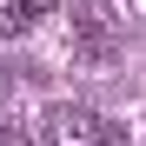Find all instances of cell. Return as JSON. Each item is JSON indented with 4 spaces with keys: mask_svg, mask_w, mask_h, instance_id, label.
<instances>
[{
    "mask_svg": "<svg viewBox=\"0 0 146 146\" xmlns=\"http://www.w3.org/2000/svg\"><path fill=\"white\" fill-rule=\"evenodd\" d=\"M0 146H27V133L20 126H0Z\"/></svg>",
    "mask_w": 146,
    "mask_h": 146,
    "instance_id": "3957f363",
    "label": "cell"
},
{
    "mask_svg": "<svg viewBox=\"0 0 146 146\" xmlns=\"http://www.w3.org/2000/svg\"><path fill=\"white\" fill-rule=\"evenodd\" d=\"M53 7H60V0H33V13H53Z\"/></svg>",
    "mask_w": 146,
    "mask_h": 146,
    "instance_id": "5b68a950",
    "label": "cell"
},
{
    "mask_svg": "<svg viewBox=\"0 0 146 146\" xmlns=\"http://www.w3.org/2000/svg\"><path fill=\"white\" fill-rule=\"evenodd\" d=\"M106 146H119V139H106Z\"/></svg>",
    "mask_w": 146,
    "mask_h": 146,
    "instance_id": "8992f818",
    "label": "cell"
},
{
    "mask_svg": "<svg viewBox=\"0 0 146 146\" xmlns=\"http://www.w3.org/2000/svg\"><path fill=\"white\" fill-rule=\"evenodd\" d=\"M40 146H106V119L80 100H53L40 113Z\"/></svg>",
    "mask_w": 146,
    "mask_h": 146,
    "instance_id": "6da1fadb",
    "label": "cell"
},
{
    "mask_svg": "<svg viewBox=\"0 0 146 146\" xmlns=\"http://www.w3.org/2000/svg\"><path fill=\"white\" fill-rule=\"evenodd\" d=\"M33 20H40V13H33V0H0V40H20Z\"/></svg>",
    "mask_w": 146,
    "mask_h": 146,
    "instance_id": "7a4b0ae2",
    "label": "cell"
},
{
    "mask_svg": "<svg viewBox=\"0 0 146 146\" xmlns=\"http://www.w3.org/2000/svg\"><path fill=\"white\" fill-rule=\"evenodd\" d=\"M7 93H13V73H7V66H0V100H7Z\"/></svg>",
    "mask_w": 146,
    "mask_h": 146,
    "instance_id": "277c9868",
    "label": "cell"
}]
</instances>
